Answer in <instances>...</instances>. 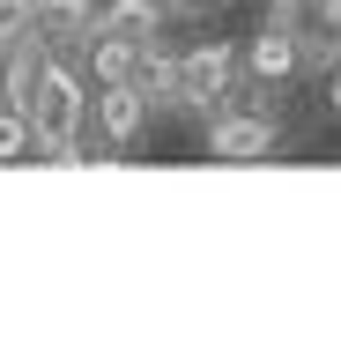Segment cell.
<instances>
[{
    "instance_id": "52a82bcc",
    "label": "cell",
    "mask_w": 341,
    "mask_h": 356,
    "mask_svg": "<svg viewBox=\"0 0 341 356\" xmlns=\"http://www.w3.org/2000/svg\"><path fill=\"white\" fill-rule=\"evenodd\" d=\"M97 30L119 44H149L163 38V0H112V8H97Z\"/></svg>"
},
{
    "instance_id": "ba28073f",
    "label": "cell",
    "mask_w": 341,
    "mask_h": 356,
    "mask_svg": "<svg viewBox=\"0 0 341 356\" xmlns=\"http://www.w3.org/2000/svg\"><path fill=\"white\" fill-rule=\"evenodd\" d=\"M23 156H38V134H30L23 111L0 97V163H23Z\"/></svg>"
},
{
    "instance_id": "3957f363",
    "label": "cell",
    "mask_w": 341,
    "mask_h": 356,
    "mask_svg": "<svg viewBox=\"0 0 341 356\" xmlns=\"http://www.w3.org/2000/svg\"><path fill=\"white\" fill-rule=\"evenodd\" d=\"M90 30H97L90 0H38V15H30V38L45 44V52H82Z\"/></svg>"
},
{
    "instance_id": "8992f818",
    "label": "cell",
    "mask_w": 341,
    "mask_h": 356,
    "mask_svg": "<svg viewBox=\"0 0 341 356\" xmlns=\"http://www.w3.org/2000/svg\"><path fill=\"white\" fill-rule=\"evenodd\" d=\"M126 82L141 89V97H149V111L156 104H171V97H178V52H171V44H141L134 60H126Z\"/></svg>"
},
{
    "instance_id": "9c48e42d",
    "label": "cell",
    "mask_w": 341,
    "mask_h": 356,
    "mask_svg": "<svg viewBox=\"0 0 341 356\" xmlns=\"http://www.w3.org/2000/svg\"><path fill=\"white\" fill-rule=\"evenodd\" d=\"M30 15H38V0H0V60L23 52V44H38L30 38Z\"/></svg>"
},
{
    "instance_id": "6da1fadb",
    "label": "cell",
    "mask_w": 341,
    "mask_h": 356,
    "mask_svg": "<svg viewBox=\"0 0 341 356\" xmlns=\"http://www.w3.org/2000/svg\"><path fill=\"white\" fill-rule=\"evenodd\" d=\"M230 82H238V44L208 38V44H193V52H178V104L215 111L230 97Z\"/></svg>"
},
{
    "instance_id": "277c9868",
    "label": "cell",
    "mask_w": 341,
    "mask_h": 356,
    "mask_svg": "<svg viewBox=\"0 0 341 356\" xmlns=\"http://www.w3.org/2000/svg\"><path fill=\"white\" fill-rule=\"evenodd\" d=\"M238 67H245V74H252L260 89H274V82H290L297 67H304V44H297L290 30H282V22H267V30H260V38L245 44V60H238Z\"/></svg>"
},
{
    "instance_id": "8fae6325",
    "label": "cell",
    "mask_w": 341,
    "mask_h": 356,
    "mask_svg": "<svg viewBox=\"0 0 341 356\" xmlns=\"http://www.w3.org/2000/svg\"><path fill=\"white\" fill-rule=\"evenodd\" d=\"M326 97H334V111H341V60H334V89H326Z\"/></svg>"
},
{
    "instance_id": "5b68a950",
    "label": "cell",
    "mask_w": 341,
    "mask_h": 356,
    "mask_svg": "<svg viewBox=\"0 0 341 356\" xmlns=\"http://www.w3.org/2000/svg\"><path fill=\"white\" fill-rule=\"evenodd\" d=\"M90 119H97V134L119 149V141H134V134H141V119H149V97H141L134 82H97Z\"/></svg>"
},
{
    "instance_id": "30bf717a",
    "label": "cell",
    "mask_w": 341,
    "mask_h": 356,
    "mask_svg": "<svg viewBox=\"0 0 341 356\" xmlns=\"http://www.w3.org/2000/svg\"><path fill=\"white\" fill-rule=\"evenodd\" d=\"M163 8H185V15H201V8H223V0H163Z\"/></svg>"
},
{
    "instance_id": "7a4b0ae2",
    "label": "cell",
    "mask_w": 341,
    "mask_h": 356,
    "mask_svg": "<svg viewBox=\"0 0 341 356\" xmlns=\"http://www.w3.org/2000/svg\"><path fill=\"white\" fill-rule=\"evenodd\" d=\"M208 149L223 156V163H252V156L274 149V111L267 104H215V119H208Z\"/></svg>"
}]
</instances>
